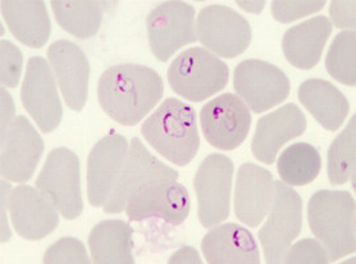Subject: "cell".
Segmentation results:
<instances>
[{
    "mask_svg": "<svg viewBox=\"0 0 356 264\" xmlns=\"http://www.w3.org/2000/svg\"><path fill=\"white\" fill-rule=\"evenodd\" d=\"M162 77L149 67L121 64L105 70L97 96L102 110L122 125H137L163 97Z\"/></svg>",
    "mask_w": 356,
    "mask_h": 264,
    "instance_id": "cell-1",
    "label": "cell"
},
{
    "mask_svg": "<svg viewBox=\"0 0 356 264\" xmlns=\"http://www.w3.org/2000/svg\"><path fill=\"white\" fill-rule=\"evenodd\" d=\"M151 147L172 164L186 167L200 147L196 112L177 98H167L142 125Z\"/></svg>",
    "mask_w": 356,
    "mask_h": 264,
    "instance_id": "cell-2",
    "label": "cell"
},
{
    "mask_svg": "<svg viewBox=\"0 0 356 264\" xmlns=\"http://www.w3.org/2000/svg\"><path fill=\"white\" fill-rule=\"evenodd\" d=\"M355 200L344 191L322 189L312 195L307 220L312 233L325 246L330 262L356 250Z\"/></svg>",
    "mask_w": 356,
    "mask_h": 264,
    "instance_id": "cell-3",
    "label": "cell"
},
{
    "mask_svg": "<svg viewBox=\"0 0 356 264\" xmlns=\"http://www.w3.org/2000/svg\"><path fill=\"white\" fill-rule=\"evenodd\" d=\"M167 78L178 96L191 102H202L227 86L229 69L208 49L190 48L171 62Z\"/></svg>",
    "mask_w": 356,
    "mask_h": 264,
    "instance_id": "cell-4",
    "label": "cell"
},
{
    "mask_svg": "<svg viewBox=\"0 0 356 264\" xmlns=\"http://www.w3.org/2000/svg\"><path fill=\"white\" fill-rule=\"evenodd\" d=\"M36 188L54 202L65 220L79 218L83 210L79 156L65 147L48 153Z\"/></svg>",
    "mask_w": 356,
    "mask_h": 264,
    "instance_id": "cell-5",
    "label": "cell"
},
{
    "mask_svg": "<svg viewBox=\"0 0 356 264\" xmlns=\"http://www.w3.org/2000/svg\"><path fill=\"white\" fill-rule=\"evenodd\" d=\"M302 209L301 195L285 182L274 181L273 205L259 231L268 263H284L286 251L301 233Z\"/></svg>",
    "mask_w": 356,
    "mask_h": 264,
    "instance_id": "cell-6",
    "label": "cell"
},
{
    "mask_svg": "<svg viewBox=\"0 0 356 264\" xmlns=\"http://www.w3.org/2000/svg\"><path fill=\"white\" fill-rule=\"evenodd\" d=\"M233 170L232 160L221 153H211L197 168L193 188L197 197L199 221L206 229L229 217Z\"/></svg>",
    "mask_w": 356,
    "mask_h": 264,
    "instance_id": "cell-7",
    "label": "cell"
},
{
    "mask_svg": "<svg viewBox=\"0 0 356 264\" xmlns=\"http://www.w3.org/2000/svg\"><path fill=\"white\" fill-rule=\"evenodd\" d=\"M179 173L152 156L139 138H133L124 168L117 184L104 205L109 214L122 213L127 201L146 186L162 181H178Z\"/></svg>",
    "mask_w": 356,
    "mask_h": 264,
    "instance_id": "cell-8",
    "label": "cell"
},
{
    "mask_svg": "<svg viewBox=\"0 0 356 264\" xmlns=\"http://www.w3.org/2000/svg\"><path fill=\"white\" fill-rule=\"evenodd\" d=\"M152 55L165 62L180 48L197 42L195 8L188 3L170 0L151 10L146 20Z\"/></svg>",
    "mask_w": 356,
    "mask_h": 264,
    "instance_id": "cell-9",
    "label": "cell"
},
{
    "mask_svg": "<svg viewBox=\"0 0 356 264\" xmlns=\"http://www.w3.org/2000/svg\"><path fill=\"white\" fill-rule=\"evenodd\" d=\"M197 40L222 58L243 55L252 42V28L244 16L227 6L212 4L197 16Z\"/></svg>",
    "mask_w": 356,
    "mask_h": 264,
    "instance_id": "cell-10",
    "label": "cell"
},
{
    "mask_svg": "<svg viewBox=\"0 0 356 264\" xmlns=\"http://www.w3.org/2000/svg\"><path fill=\"white\" fill-rule=\"evenodd\" d=\"M200 125L204 138L212 147L232 151L247 139L252 115L241 98L225 93L203 106Z\"/></svg>",
    "mask_w": 356,
    "mask_h": 264,
    "instance_id": "cell-11",
    "label": "cell"
},
{
    "mask_svg": "<svg viewBox=\"0 0 356 264\" xmlns=\"http://www.w3.org/2000/svg\"><path fill=\"white\" fill-rule=\"evenodd\" d=\"M233 87L252 112L261 114L289 97L290 81L282 70L270 62L245 60L234 69Z\"/></svg>",
    "mask_w": 356,
    "mask_h": 264,
    "instance_id": "cell-12",
    "label": "cell"
},
{
    "mask_svg": "<svg viewBox=\"0 0 356 264\" xmlns=\"http://www.w3.org/2000/svg\"><path fill=\"white\" fill-rule=\"evenodd\" d=\"M20 98L24 109L42 132L55 131L63 119V105L56 78L45 58L31 57L22 85Z\"/></svg>",
    "mask_w": 356,
    "mask_h": 264,
    "instance_id": "cell-13",
    "label": "cell"
},
{
    "mask_svg": "<svg viewBox=\"0 0 356 264\" xmlns=\"http://www.w3.org/2000/svg\"><path fill=\"white\" fill-rule=\"evenodd\" d=\"M129 143L111 131L98 140L88 156V200L95 208L104 206L117 184L129 152Z\"/></svg>",
    "mask_w": 356,
    "mask_h": 264,
    "instance_id": "cell-14",
    "label": "cell"
},
{
    "mask_svg": "<svg viewBox=\"0 0 356 264\" xmlns=\"http://www.w3.org/2000/svg\"><path fill=\"white\" fill-rule=\"evenodd\" d=\"M130 221L162 218L171 225L184 222L191 210V197L178 181H162L146 186L126 204Z\"/></svg>",
    "mask_w": 356,
    "mask_h": 264,
    "instance_id": "cell-15",
    "label": "cell"
},
{
    "mask_svg": "<svg viewBox=\"0 0 356 264\" xmlns=\"http://www.w3.org/2000/svg\"><path fill=\"white\" fill-rule=\"evenodd\" d=\"M44 152V141L26 116H16L6 140L1 143V177L26 182L33 176Z\"/></svg>",
    "mask_w": 356,
    "mask_h": 264,
    "instance_id": "cell-16",
    "label": "cell"
},
{
    "mask_svg": "<svg viewBox=\"0 0 356 264\" xmlns=\"http://www.w3.org/2000/svg\"><path fill=\"white\" fill-rule=\"evenodd\" d=\"M10 214L15 230L27 240H42L58 225V210L38 188L19 185L10 197Z\"/></svg>",
    "mask_w": 356,
    "mask_h": 264,
    "instance_id": "cell-17",
    "label": "cell"
},
{
    "mask_svg": "<svg viewBox=\"0 0 356 264\" xmlns=\"http://www.w3.org/2000/svg\"><path fill=\"white\" fill-rule=\"evenodd\" d=\"M64 100L73 112H81L88 100L90 65L83 51L69 40H57L47 52Z\"/></svg>",
    "mask_w": 356,
    "mask_h": 264,
    "instance_id": "cell-18",
    "label": "cell"
},
{
    "mask_svg": "<svg viewBox=\"0 0 356 264\" xmlns=\"http://www.w3.org/2000/svg\"><path fill=\"white\" fill-rule=\"evenodd\" d=\"M274 201V179L265 168L245 163L238 168L234 188V214L240 222L259 227Z\"/></svg>",
    "mask_w": 356,
    "mask_h": 264,
    "instance_id": "cell-19",
    "label": "cell"
},
{
    "mask_svg": "<svg viewBox=\"0 0 356 264\" xmlns=\"http://www.w3.org/2000/svg\"><path fill=\"white\" fill-rule=\"evenodd\" d=\"M307 121L301 109L288 103L259 119L252 140V152L264 164H273L277 153L290 140L301 137Z\"/></svg>",
    "mask_w": 356,
    "mask_h": 264,
    "instance_id": "cell-20",
    "label": "cell"
},
{
    "mask_svg": "<svg viewBox=\"0 0 356 264\" xmlns=\"http://www.w3.org/2000/svg\"><path fill=\"white\" fill-rule=\"evenodd\" d=\"M202 251L209 264H259V245L253 234L237 223L216 225L202 240Z\"/></svg>",
    "mask_w": 356,
    "mask_h": 264,
    "instance_id": "cell-21",
    "label": "cell"
},
{
    "mask_svg": "<svg viewBox=\"0 0 356 264\" xmlns=\"http://www.w3.org/2000/svg\"><path fill=\"white\" fill-rule=\"evenodd\" d=\"M332 32L327 16H314L289 28L282 39V51L289 64L297 69L310 70L319 62Z\"/></svg>",
    "mask_w": 356,
    "mask_h": 264,
    "instance_id": "cell-22",
    "label": "cell"
},
{
    "mask_svg": "<svg viewBox=\"0 0 356 264\" xmlns=\"http://www.w3.org/2000/svg\"><path fill=\"white\" fill-rule=\"evenodd\" d=\"M1 15L16 40L39 49L51 36V19L42 0H1Z\"/></svg>",
    "mask_w": 356,
    "mask_h": 264,
    "instance_id": "cell-23",
    "label": "cell"
},
{
    "mask_svg": "<svg viewBox=\"0 0 356 264\" xmlns=\"http://www.w3.org/2000/svg\"><path fill=\"white\" fill-rule=\"evenodd\" d=\"M298 99L315 121L329 131H338L350 112V103L342 91L319 78L302 82Z\"/></svg>",
    "mask_w": 356,
    "mask_h": 264,
    "instance_id": "cell-24",
    "label": "cell"
},
{
    "mask_svg": "<svg viewBox=\"0 0 356 264\" xmlns=\"http://www.w3.org/2000/svg\"><path fill=\"white\" fill-rule=\"evenodd\" d=\"M89 249L96 264H133V229L120 220L97 223L89 234Z\"/></svg>",
    "mask_w": 356,
    "mask_h": 264,
    "instance_id": "cell-25",
    "label": "cell"
},
{
    "mask_svg": "<svg viewBox=\"0 0 356 264\" xmlns=\"http://www.w3.org/2000/svg\"><path fill=\"white\" fill-rule=\"evenodd\" d=\"M108 1L52 0L51 6L60 27L77 39H90L101 27Z\"/></svg>",
    "mask_w": 356,
    "mask_h": 264,
    "instance_id": "cell-26",
    "label": "cell"
},
{
    "mask_svg": "<svg viewBox=\"0 0 356 264\" xmlns=\"http://www.w3.org/2000/svg\"><path fill=\"white\" fill-rule=\"evenodd\" d=\"M322 159L318 150L309 143H296L281 153L277 170L281 181L289 186H305L318 177Z\"/></svg>",
    "mask_w": 356,
    "mask_h": 264,
    "instance_id": "cell-27",
    "label": "cell"
},
{
    "mask_svg": "<svg viewBox=\"0 0 356 264\" xmlns=\"http://www.w3.org/2000/svg\"><path fill=\"white\" fill-rule=\"evenodd\" d=\"M356 116L335 138L327 152V175L332 185H343L355 175Z\"/></svg>",
    "mask_w": 356,
    "mask_h": 264,
    "instance_id": "cell-28",
    "label": "cell"
},
{
    "mask_svg": "<svg viewBox=\"0 0 356 264\" xmlns=\"http://www.w3.org/2000/svg\"><path fill=\"white\" fill-rule=\"evenodd\" d=\"M330 76L346 86L356 85V33L347 29L338 33L326 57Z\"/></svg>",
    "mask_w": 356,
    "mask_h": 264,
    "instance_id": "cell-29",
    "label": "cell"
},
{
    "mask_svg": "<svg viewBox=\"0 0 356 264\" xmlns=\"http://www.w3.org/2000/svg\"><path fill=\"white\" fill-rule=\"evenodd\" d=\"M42 262L45 264H89L92 261L77 238H61L55 242L44 254Z\"/></svg>",
    "mask_w": 356,
    "mask_h": 264,
    "instance_id": "cell-30",
    "label": "cell"
},
{
    "mask_svg": "<svg viewBox=\"0 0 356 264\" xmlns=\"http://www.w3.org/2000/svg\"><path fill=\"white\" fill-rule=\"evenodd\" d=\"M23 68V55L20 49L7 40L0 42V82L6 87L15 89L20 82Z\"/></svg>",
    "mask_w": 356,
    "mask_h": 264,
    "instance_id": "cell-31",
    "label": "cell"
},
{
    "mask_svg": "<svg viewBox=\"0 0 356 264\" xmlns=\"http://www.w3.org/2000/svg\"><path fill=\"white\" fill-rule=\"evenodd\" d=\"M284 262L286 264H327L330 258L319 240L306 238L289 247Z\"/></svg>",
    "mask_w": 356,
    "mask_h": 264,
    "instance_id": "cell-32",
    "label": "cell"
},
{
    "mask_svg": "<svg viewBox=\"0 0 356 264\" xmlns=\"http://www.w3.org/2000/svg\"><path fill=\"white\" fill-rule=\"evenodd\" d=\"M326 6V1L309 0H274L272 1V14L280 23H291L303 16L315 14Z\"/></svg>",
    "mask_w": 356,
    "mask_h": 264,
    "instance_id": "cell-33",
    "label": "cell"
},
{
    "mask_svg": "<svg viewBox=\"0 0 356 264\" xmlns=\"http://www.w3.org/2000/svg\"><path fill=\"white\" fill-rule=\"evenodd\" d=\"M330 16L334 26L338 28H355V1H331Z\"/></svg>",
    "mask_w": 356,
    "mask_h": 264,
    "instance_id": "cell-34",
    "label": "cell"
},
{
    "mask_svg": "<svg viewBox=\"0 0 356 264\" xmlns=\"http://www.w3.org/2000/svg\"><path fill=\"white\" fill-rule=\"evenodd\" d=\"M1 143L6 140L11 127L14 125L15 119V105L13 97L10 96V93L3 87L1 89Z\"/></svg>",
    "mask_w": 356,
    "mask_h": 264,
    "instance_id": "cell-35",
    "label": "cell"
},
{
    "mask_svg": "<svg viewBox=\"0 0 356 264\" xmlns=\"http://www.w3.org/2000/svg\"><path fill=\"white\" fill-rule=\"evenodd\" d=\"M11 192H13L11 185L7 184L6 181H1V198H0V202H1V242L3 243L10 240L11 236H13L11 229H10L8 222H7V214H6V210L10 206Z\"/></svg>",
    "mask_w": 356,
    "mask_h": 264,
    "instance_id": "cell-36",
    "label": "cell"
},
{
    "mask_svg": "<svg viewBox=\"0 0 356 264\" xmlns=\"http://www.w3.org/2000/svg\"><path fill=\"white\" fill-rule=\"evenodd\" d=\"M170 264L175 263H200L202 264V259L199 258L197 251L195 250L193 247H181L180 250L177 251L171 259L168 261Z\"/></svg>",
    "mask_w": 356,
    "mask_h": 264,
    "instance_id": "cell-37",
    "label": "cell"
}]
</instances>
